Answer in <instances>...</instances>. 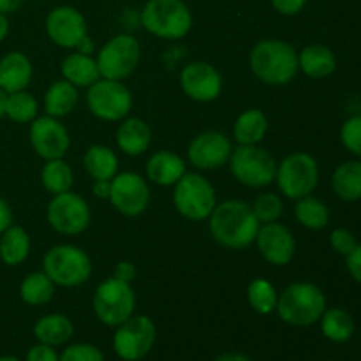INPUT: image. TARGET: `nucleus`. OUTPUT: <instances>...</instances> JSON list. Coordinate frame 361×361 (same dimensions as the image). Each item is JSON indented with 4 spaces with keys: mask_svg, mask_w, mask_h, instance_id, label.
<instances>
[{
    "mask_svg": "<svg viewBox=\"0 0 361 361\" xmlns=\"http://www.w3.org/2000/svg\"><path fill=\"white\" fill-rule=\"evenodd\" d=\"M208 228L215 242L222 247L242 250L256 242L261 222L249 203L242 200H226L214 208L208 217Z\"/></svg>",
    "mask_w": 361,
    "mask_h": 361,
    "instance_id": "f257e3e1",
    "label": "nucleus"
},
{
    "mask_svg": "<svg viewBox=\"0 0 361 361\" xmlns=\"http://www.w3.org/2000/svg\"><path fill=\"white\" fill-rule=\"evenodd\" d=\"M249 66L254 76L264 85L284 87L300 73L298 51L282 39H263L250 49Z\"/></svg>",
    "mask_w": 361,
    "mask_h": 361,
    "instance_id": "f03ea898",
    "label": "nucleus"
},
{
    "mask_svg": "<svg viewBox=\"0 0 361 361\" xmlns=\"http://www.w3.org/2000/svg\"><path fill=\"white\" fill-rule=\"evenodd\" d=\"M326 309V295L319 286L312 282H293L279 295L275 312L289 326L307 328L319 323Z\"/></svg>",
    "mask_w": 361,
    "mask_h": 361,
    "instance_id": "7ed1b4c3",
    "label": "nucleus"
},
{
    "mask_svg": "<svg viewBox=\"0 0 361 361\" xmlns=\"http://www.w3.org/2000/svg\"><path fill=\"white\" fill-rule=\"evenodd\" d=\"M140 20L148 34L166 41L183 39L192 28V13L183 0H148Z\"/></svg>",
    "mask_w": 361,
    "mask_h": 361,
    "instance_id": "20e7f679",
    "label": "nucleus"
},
{
    "mask_svg": "<svg viewBox=\"0 0 361 361\" xmlns=\"http://www.w3.org/2000/svg\"><path fill=\"white\" fill-rule=\"evenodd\" d=\"M92 259L81 247L60 243L42 257V271L59 288H78L92 277Z\"/></svg>",
    "mask_w": 361,
    "mask_h": 361,
    "instance_id": "39448f33",
    "label": "nucleus"
},
{
    "mask_svg": "<svg viewBox=\"0 0 361 361\" xmlns=\"http://www.w3.org/2000/svg\"><path fill=\"white\" fill-rule=\"evenodd\" d=\"M173 190V204L182 217L192 222L208 221L217 207V192L201 173H185Z\"/></svg>",
    "mask_w": 361,
    "mask_h": 361,
    "instance_id": "423d86ee",
    "label": "nucleus"
},
{
    "mask_svg": "<svg viewBox=\"0 0 361 361\" xmlns=\"http://www.w3.org/2000/svg\"><path fill=\"white\" fill-rule=\"evenodd\" d=\"M229 171L242 185L261 189L275 182L277 161L259 145H238L229 157Z\"/></svg>",
    "mask_w": 361,
    "mask_h": 361,
    "instance_id": "0eeeda50",
    "label": "nucleus"
},
{
    "mask_svg": "<svg viewBox=\"0 0 361 361\" xmlns=\"http://www.w3.org/2000/svg\"><path fill=\"white\" fill-rule=\"evenodd\" d=\"M95 317L104 326L116 328L129 319L136 309V293L129 282L109 277L97 286L92 298Z\"/></svg>",
    "mask_w": 361,
    "mask_h": 361,
    "instance_id": "6e6552de",
    "label": "nucleus"
},
{
    "mask_svg": "<svg viewBox=\"0 0 361 361\" xmlns=\"http://www.w3.org/2000/svg\"><path fill=\"white\" fill-rule=\"evenodd\" d=\"M319 164L316 159L307 152H293L281 161L277 166L279 190L288 200H300L310 196L319 185Z\"/></svg>",
    "mask_w": 361,
    "mask_h": 361,
    "instance_id": "1a4fd4ad",
    "label": "nucleus"
},
{
    "mask_svg": "<svg viewBox=\"0 0 361 361\" xmlns=\"http://www.w3.org/2000/svg\"><path fill=\"white\" fill-rule=\"evenodd\" d=\"M87 106L102 122H122L133 109V94L122 81L101 78L88 87Z\"/></svg>",
    "mask_w": 361,
    "mask_h": 361,
    "instance_id": "9d476101",
    "label": "nucleus"
},
{
    "mask_svg": "<svg viewBox=\"0 0 361 361\" xmlns=\"http://www.w3.org/2000/svg\"><path fill=\"white\" fill-rule=\"evenodd\" d=\"M101 78L122 81L137 69L141 60V46L130 34H118L109 39L97 53Z\"/></svg>",
    "mask_w": 361,
    "mask_h": 361,
    "instance_id": "9b49d317",
    "label": "nucleus"
},
{
    "mask_svg": "<svg viewBox=\"0 0 361 361\" xmlns=\"http://www.w3.org/2000/svg\"><path fill=\"white\" fill-rule=\"evenodd\" d=\"M157 338V328L148 316L133 314L113 335V351L123 361H140L152 351Z\"/></svg>",
    "mask_w": 361,
    "mask_h": 361,
    "instance_id": "f8f14e48",
    "label": "nucleus"
},
{
    "mask_svg": "<svg viewBox=\"0 0 361 361\" xmlns=\"http://www.w3.org/2000/svg\"><path fill=\"white\" fill-rule=\"evenodd\" d=\"M48 224L56 233L66 236H76L87 231L92 222L90 204L80 194L67 190L55 194L46 207Z\"/></svg>",
    "mask_w": 361,
    "mask_h": 361,
    "instance_id": "ddd939ff",
    "label": "nucleus"
},
{
    "mask_svg": "<svg viewBox=\"0 0 361 361\" xmlns=\"http://www.w3.org/2000/svg\"><path fill=\"white\" fill-rule=\"evenodd\" d=\"M108 200L118 214L126 217H137L147 212L152 200L148 180L134 171L116 173L111 180Z\"/></svg>",
    "mask_w": 361,
    "mask_h": 361,
    "instance_id": "4468645a",
    "label": "nucleus"
},
{
    "mask_svg": "<svg viewBox=\"0 0 361 361\" xmlns=\"http://www.w3.org/2000/svg\"><path fill=\"white\" fill-rule=\"evenodd\" d=\"M30 145L35 154L44 161L63 159L71 148V134L55 116H37L30 122Z\"/></svg>",
    "mask_w": 361,
    "mask_h": 361,
    "instance_id": "2eb2a0df",
    "label": "nucleus"
},
{
    "mask_svg": "<svg viewBox=\"0 0 361 361\" xmlns=\"http://www.w3.org/2000/svg\"><path fill=\"white\" fill-rule=\"evenodd\" d=\"M233 154V143L221 130L200 133L187 147L189 162L200 171H215L228 164Z\"/></svg>",
    "mask_w": 361,
    "mask_h": 361,
    "instance_id": "dca6fc26",
    "label": "nucleus"
},
{
    "mask_svg": "<svg viewBox=\"0 0 361 361\" xmlns=\"http://www.w3.org/2000/svg\"><path fill=\"white\" fill-rule=\"evenodd\" d=\"M46 34L59 48L76 49L88 35V25L81 11L73 6H56L46 16Z\"/></svg>",
    "mask_w": 361,
    "mask_h": 361,
    "instance_id": "f3484780",
    "label": "nucleus"
},
{
    "mask_svg": "<svg viewBox=\"0 0 361 361\" xmlns=\"http://www.w3.org/2000/svg\"><path fill=\"white\" fill-rule=\"evenodd\" d=\"M180 87L183 94L196 102H214L224 88L221 71L212 63L190 62L180 73Z\"/></svg>",
    "mask_w": 361,
    "mask_h": 361,
    "instance_id": "a211bd4d",
    "label": "nucleus"
},
{
    "mask_svg": "<svg viewBox=\"0 0 361 361\" xmlns=\"http://www.w3.org/2000/svg\"><path fill=\"white\" fill-rule=\"evenodd\" d=\"M257 250L267 263L271 267H286L293 261L296 254V240L291 229L281 222L261 224L257 231Z\"/></svg>",
    "mask_w": 361,
    "mask_h": 361,
    "instance_id": "6ab92c4d",
    "label": "nucleus"
},
{
    "mask_svg": "<svg viewBox=\"0 0 361 361\" xmlns=\"http://www.w3.org/2000/svg\"><path fill=\"white\" fill-rule=\"evenodd\" d=\"M34 76L30 59L21 51H9L0 59V88L6 94L27 90Z\"/></svg>",
    "mask_w": 361,
    "mask_h": 361,
    "instance_id": "aec40b11",
    "label": "nucleus"
},
{
    "mask_svg": "<svg viewBox=\"0 0 361 361\" xmlns=\"http://www.w3.org/2000/svg\"><path fill=\"white\" fill-rule=\"evenodd\" d=\"M185 173V161L171 150L155 152L147 161V180L159 187H173Z\"/></svg>",
    "mask_w": 361,
    "mask_h": 361,
    "instance_id": "412c9836",
    "label": "nucleus"
},
{
    "mask_svg": "<svg viewBox=\"0 0 361 361\" xmlns=\"http://www.w3.org/2000/svg\"><path fill=\"white\" fill-rule=\"evenodd\" d=\"M152 129L143 118L137 116H130V118H123L122 123L118 126L115 134L116 147L122 154L129 155V157H137L148 152L152 145Z\"/></svg>",
    "mask_w": 361,
    "mask_h": 361,
    "instance_id": "4be33fe9",
    "label": "nucleus"
},
{
    "mask_svg": "<svg viewBox=\"0 0 361 361\" xmlns=\"http://www.w3.org/2000/svg\"><path fill=\"white\" fill-rule=\"evenodd\" d=\"M298 67L312 80H324L337 69V56L324 44H309L298 53Z\"/></svg>",
    "mask_w": 361,
    "mask_h": 361,
    "instance_id": "5701e85b",
    "label": "nucleus"
},
{
    "mask_svg": "<svg viewBox=\"0 0 361 361\" xmlns=\"http://www.w3.org/2000/svg\"><path fill=\"white\" fill-rule=\"evenodd\" d=\"M60 73L63 80L73 83L76 88H88L95 81L101 80L97 60L92 55H85L80 51L71 53L62 60Z\"/></svg>",
    "mask_w": 361,
    "mask_h": 361,
    "instance_id": "b1692460",
    "label": "nucleus"
},
{
    "mask_svg": "<svg viewBox=\"0 0 361 361\" xmlns=\"http://www.w3.org/2000/svg\"><path fill=\"white\" fill-rule=\"evenodd\" d=\"M331 189L348 203L361 200V159H351L335 168L331 175Z\"/></svg>",
    "mask_w": 361,
    "mask_h": 361,
    "instance_id": "393cba45",
    "label": "nucleus"
},
{
    "mask_svg": "<svg viewBox=\"0 0 361 361\" xmlns=\"http://www.w3.org/2000/svg\"><path fill=\"white\" fill-rule=\"evenodd\" d=\"M74 335V324L63 314H48L41 319L35 321L34 324V337L37 342L51 348L67 344Z\"/></svg>",
    "mask_w": 361,
    "mask_h": 361,
    "instance_id": "a878e982",
    "label": "nucleus"
},
{
    "mask_svg": "<svg viewBox=\"0 0 361 361\" xmlns=\"http://www.w3.org/2000/svg\"><path fill=\"white\" fill-rule=\"evenodd\" d=\"M30 236L21 226H9L0 235V261L7 267H20L30 254Z\"/></svg>",
    "mask_w": 361,
    "mask_h": 361,
    "instance_id": "bb28decb",
    "label": "nucleus"
},
{
    "mask_svg": "<svg viewBox=\"0 0 361 361\" xmlns=\"http://www.w3.org/2000/svg\"><path fill=\"white\" fill-rule=\"evenodd\" d=\"M78 102H80V94L78 88L73 83L66 80L55 81L49 85V88L44 94V111L46 115L55 116V118H62L73 113L76 109Z\"/></svg>",
    "mask_w": 361,
    "mask_h": 361,
    "instance_id": "cd10ccee",
    "label": "nucleus"
},
{
    "mask_svg": "<svg viewBox=\"0 0 361 361\" xmlns=\"http://www.w3.org/2000/svg\"><path fill=\"white\" fill-rule=\"evenodd\" d=\"M268 133V118L261 109L250 108L240 113L233 126V137L238 145H259Z\"/></svg>",
    "mask_w": 361,
    "mask_h": 361,
    "instance_id": "c85d7f7f",
    "label": "nucleus"
},
{
    "mask_svg": "<svg viewBox=\"0 0 361 361\" xmlns=\"http://www.w3.org/2000/svg\"><path fill=\"white\" fill-rule=\"evenodd\" d=\"M83 168L94 180H113L118 173V157L106 145H92L83 155Z\"/></svg>",
    "mask_w": 361,
    "mask_h": 361,
    "instance_id": "c756f323",
    "label": "nucleus"
},
{
    "mask_svg": "<svg viewBox=\"0 0 361 361\" xmlns=\"http://www.w3.org/2000/svg\"><path fill=\"white\" fill-rule=\"evenodd\" d=\"M321 331L328 341L335 342V344H344L353 338L356 331L355 317L341 307H334V309H326L319 319Z\"/></svg>",
    "mask_w": 361,
    "mask_h": 361,
    "instance_id": "7c9ffc66",
    "label": "nucleus"
},
{
    "mask_svg": "<svg viewBox=\"0 0 361 361\" xmlns=\"http://www.w3.org/2000/svg\"><path fill=\"white\" fill-rule=\"evenodd\" d=\"M55 288L56 286L44 271H32L21 281L20 298L21 302L30 307L46 305L55 296Z\"/></svg>",
    "mask_w": 361,
    "mask_h": 361,
    "instance_id": "2f4dec72",
    "label": "nucleus"
},
{
    "mask_svg": "<svg viewBox=\"0 0 361 361\" xmlns=\"http://www.w3.org/2000/svg\"><path fill=\"white\" fill-rule=\"evenodd\" d=\"M295 217L303 228L310 229V231H321L330 224L331 215L326 203L314 196H305L296 200Z\"/></svg>",
    "mask_w": 361,
    "mask_h": 361,
    "instance_id": "473e14b6",
    "label": "nucleus"
},
{
    "mask_svg": "<svg viewBox=\"0 0 361 361\" xmlns=\"http://www.w3.org/2000/svg\"><path fill=\"white\" fill-rule=\"evenodd\" d=\"M41 183L46 192H49L51 196L67 192L74 185L73 168L63 159L46 161V164L41 169Z\"/></svg>",
    "mask_w": 361,
    "mask_h": 361,
    "instance_id": "72a5a7b5",
    "label": "nucleus"
},
{
    "mask_svg": "<svg viewBox=\"0 0 361 361\" xmlns=\"http://www.w3.org/2000/svg\"><path fill=\"white\" fill-rule=\"evenodd\" d=\"M247 302L254 312L261 316L275 312L279 302V293L270 281L263 277H256L247 286Z\"/></svg>",
    "mask_w": 361,
    "mask_h": 361,
    "instance_id": "f704fd0d",
    "label": "nucleus"
},
{
    "mask_svg": "<svg viewBox=\"0 0 361 361\" xmlns=\"http://www.w3.org/2000/svg\"><path fill=\"white\" fill-rule=\"evenodd\" d=\"M6 116L16 123H30L39 116V102L30 92L20 90L7 94Z\"/></svg>",
    "mask_w": 361,
    "mask_h": 361,
    "instance_id": "c9c22d12",
    "label": "nucleus"
},
{
    "mask_svg": "<svg viewBox=\"0 0 361 361\" xmlns=\"http://www.w3.org/2000/svg\"><path fill=\"white\" fill-rule=\"evenodd\" d=\"M254 215L261 224H270V222H277L284 214V203H282L281 196L274 192L261 194L256 197L252 204Z\"/></svg>",
    "mask_w": 361,
    "mask_h": 361,
    "instance_id": "e433bc0d",
    "label": "nucleus"
},
{
    "mask_svg": "<svg viewBox=\"0 0 361 361\" xmlns=\"http://www.w3.org/2000/svg\"><path fill=\"white\" fill-rule=\"evenodd\" d=\"M341 141L349 154L361 159V115L349 116L341 127Z\"/></svg>",
    "mask_w": 361,
    "mask_h": 361,
    "instance_id": "4c0bfd02",
    "label": "nucleus"
},
{
    "mask_svg": "<svg viewBox=\"0 0 361 361\" xmlns=\"http://www.w3.org/2000/svg\"><path fill=\"white\" fill-rule=\"evenodd\" d=\"M59 361H106L104 353L94 344L80 342V344H71L63 349Z\"/></svg>",
    "mask_w": 361,
    "mask_h": 361,
    "instance_id": "58836bf2",
    "label": "nucleus"
},
{
    "mask_svg": "<svg viewBox=\"0 0 361 361\" xmlns=\"http://www.w3.org/2000/svg\"><path fill=\"white\" fill-rule=\"evenodd\" d=\"M330 245L337 254L348 256V254L358 245V242H356L355 233L349 231V229L345 228H337L330 233Z\"/></svg>",
    "mask_w": 361,
    "mask_h": 361,
    "instance_id": "ea45409f",
    "label": "nucleus"
},
{
    "mask_svg": "<svg viewBox=\"0 0 361 361\" xmlns=\"http://www.w3.org/2000/svg\"><path fill=\"white\" fill-rule=\"evenodd\" d=\"M59 358L60 355H56L55 348L39 342V344L32 345V348L28 349L25 361H59Z\"/></svg>",
    "mask_w": 361,
    "mask_h": 361,
    "instance_id": "a19ab883",
    "label": "nucleus"
},
{
    "mask_svg": "<svg viewBox=\"0 0 361 361\" xmlns=\"http://www.w3.org/2000/svg\"><path fill=\"white\" fill-rule=\"evenodd\" d=\"M270 2L279 14H284V16H295V14H300L303 9H305L309 0H270Z\"/></svg>",
    "mask_w": 361,
    "mask_h": 361,
    "instance_id": "79ce46f5",
    "label": "nucleus"
},
{
    "mask_svg": "<svg viewBox=\"0 0 361 361\" xmlns=\"http://www.w3.org/2000/svg\"><path fill=\"white\" fill-rule=\"evenodd\" d=\"M345 267H348V271L353 277V281L358 282L361 286V243H358V245L345 256Z\"/></svg>",
    "mask_w": 361,
    "mask_h": 361,
    "instance_id": "37998d69",
    "label": "nucleus"
},
{
    "mask_svg": "<svg viewBox=\"0 0 361 361\" xmlns=\"http://www.w3.org/2000/svg\"><path fill=\"white\" fill-rule=\"evenodd\" d=\"M136 274H137L136 267H134L130 261H120V263L115 267V274H113V277L118 279V281L122 282H129V284H133Z\"/></svg>",
    "mask_w": 361,
    "mask_h": 361,
    "instance_id": "c03bdc74",
    "label": "nucleus"
},
{
    "mask_svg": "<svg viewBox=\"0 0 361 361\" xmlns=\"http://www.w3.org/2000/svg\"><path fill=\"white\" fill-rule=\"evenodd\" d=\"M9 226H13V208L7 203V200H4V197L0 196V235H2Z\"/></svg>",
    "mask_w": 361,
    "mask_h": 361,
    "instance_id": "a18cd8bd",
    "label": "nucleus"
},
{
    "mask_svg": "<svg viewBox=\"0 0 361 361\" xmlns=\"http://www.w3.org/2000/svg\"><path fill=\"white\" fill-rule=\"evenodd\" d=\"M109 189H111V180H94L92 192H94V196L99 197V200H108Z\"/></svg>",
    "mask_w": 361,
    "mask_h": 361,
    "instance_id": "49530a36",
    "label": "nucleus"
},
{
    "mask_svg": "<svg viewBox=\"0 0 361 361\" xmlns=\"http://www.w3.org/2000/svg\"><path fill=\"white\" fill-rule=\"evenodd\" d=\"M25 0H0V13L2 14H13L23 6Z\"/></svg>",
    "mask_w": 361,
    "mask_h": 361,
    "instance_id": "de8ad7c7",
    "label": "nucleus"
},
{
    "mask_svg": "<svg viewBox=\"0 0 361 361\" xmlns=\"http://www.w3.org/2000/svg\"><path fill=\"white\" fill-rule=\"evenodd\" d=\"M9 18H7V14L0 13V42L6 41V37L9 35Z\"/></svg>",
    "mask_w": 361,
    "mask_h": 361,
    "instance_id": "09e8293b",
    "label": "nucleus"
},
{
    "mask_svg": "<svg viewBox=\"0 0 361 361\" xmlns=\"http://www.w3.org/2000/svg\"><path fill=\"white\" fill-rule=\"evenodd\" d=\"M214 361H252L247 358L245 355H240V353H226V355L217 356Z\"/></svg>",
    "mask_w": 361,
    "mask_h": 361,
    "instance_id": "8fccbe9b",
    "label": "nucleus"
},
{
    "mask_svg": "<svg viewBox=\"0 0 361 361\" xmlns=\"http://www.w3.org/2000/svg\"><path fill=\"white\" fill-rule=\"evenodd\" d=\"M6 97H7V94L2 90V88H0V120L6 116Z\"/></svg>",
    "mask_w": 361,
    "mask_h": 361,
    "instance_id": "3c124183",
    "label": "nucleus"
},
{
    "mask_svg": "<svg viewBox=\"0 0 361 361\" xmlns=\"http://www.w3.org/2000/svg\"><path fill=\"white\" fill-rule=\"evenodd\" d=\"M0 361H21V360L16 358V356L6 355V356H0Z\"/></svg>",
    "mask_w": 361,
    "mask_h": 361,
    "instance_id": "603ef678",
    "label": "nucleus"
}]
</instances>
